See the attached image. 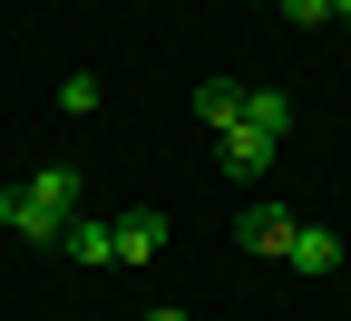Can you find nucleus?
<instances>
[{
	"label": "nucleus",
	"instance_id": "20e7f679",
	"mask_svg": "<svg viewBox=\"0 0 351 321\" xmlns=\"http://www.w3.org/2000/svg\"><path fill=\"white\" fill-rule=\"evenodd\" d=\"M156 253H166V214L156 205H127L117 214V263H156Z\"/></svg>",
	"mask_w": 351,
	"mask_h": 321
},
{
	"label": "nucleus",
	"instance_id": "f03ea898",
	"mask_svg": "<svg viewBox=\"0 0 351 321\" xmlns=\"http://www.w3.org/2000/svg\"><path fill=\"white\" fill-rule=\"evenodd\" d=\"M293 224H302L293 205L254 195V205H244V224H234V244H244V253H263V263H283V253H293Z\"/></svg>",
	"mask_w": 351,
	"mask_h": 321
},
{
	"label": "nucleus",
	"instance_id": "ddd939ff",
	"mask_svg": "<svg viewBox=\"0 0 351 321\" xmlns=\"http://www.w3.org/2000/svg\"><path fill=\"white\" fill-rule=\"evenodd\" d=\"M263 10H274V0H263Z\"/></svg>",
	"mask_w": 351,
	"mask_h": 321
},
{
	"label": "nucleus",
	"instance_id": "0eeeda50",
	"mask_svg": "<svg viewBox=\"0 0 351 321\" xmlns=\"http://www.w3.org/2000/svg\"><path fill=\"white\" fill-rule=\"evenodd\" d=\"M244 127L283 146V136H293V98H283V88H244Z\"/></svg>",
	"mask_w": 351,
	"mask_h": 321
},
{
	"label": "nucleus",
	"instance_id": "9d476101",
	"mask_svg": "<svg viewBox=\"0 0 351 321\" xmlns=\"http://www.w3.org/2000/svg\"><path fill=\"white\" fill-rule=\"evenodd\" d=\"M274 10H283V20H302V29H313V20H332V0H274Z\"/></svg>",
	"mask_w": 351,
	"mask_h": 321
},
{
	"label": "nucleus",
	"instance_id": "7ed1b4c3",
	"mask_svg": "<svg viewBox=\"0 0 351 321\" xmlns=\"http://www.w3.org/2000/svg\"><path fill=\"white\" fill-rule=\"evenodd\" d=\"M283 263L302 272V283H332V272H341V234H332V224H293V253Z\"/></svg>",
	"mask_w": 351,
	"mask_h": 321
},
{
	"label": "nucleus",
	"instance_id": "9b49d317",
	"mask_svg": "<svg viewBox=\"0 0 351 321\" xmlns=\"http://www.w3.org/2000/svg\"><path fill=\"white\" fill-rule=\"evenodd\" d=\"M332 20H341V29H351V0H332Z\"/></svg>",
	"mask_w": 351,
	"mask_h": 321
},
{
	"label": "nucleus",
	"instance_id": "f8f14e48",
	"mask_svg": "<svg viewBox=\"0 0 351 321\" xmlns=\"http://www.w3.org/2000/svg\"><path fill=\"white\" fill-rule=\"evenodd\" d=\"M147 321H186V311H176V302H166V311H147Z\"/></svg>",
	"mask_w": 351,
	"mask_h": 321
},
{
	"label": "nucleus",
	"instance_id": "39448f33",
	"mask_svg": "<svg viewBox=\"0 0 351 321\" xmlns=\"http://www.w3.org/2000/svg\"><path fill=\"white\" fill-rule=\"evenodd\" d=\"M215 156H225V175H244V185H254V175H263V166H274V136H254V127L234 117L225 136H215Z\"/></svg>",
	"mask_w": 351,
	"mask_h": 321
},
{
	"label": "nucleus",
	"instance_id": "1a4fd4ad",
	"mask_svg": "<svg viewBox=\"0 0 351 321\" xmlns=\"http://www.w3.org/2000/svg\"><path fill=\"white\" fill-rule=\"evenodd\" d=\"M59 117H98V78H88V68L59 78Z\"/></svg>",
	"mask_w": 351,
	"mask_h": 321
},
{
	"label": "nucleus",
	"instance_id": "6e6552de",
	"mask_svg": "<svg viewBox=\"0 0 351 321\" xmlns=\"http://www.w3.org/2000/svg\"><path fill=\"white\" fill-rule=\"evenodd\" d=\"M59 253H69V263H117V224H98V214H78L69 234H59Z\"/></svg>",
	"mask_w": 351,
	"mask_h": 321
},
{
	"label": "nucleus",
	"instance_id": "423d86ee",
	"mask_svg": "<svg viewBox=\"0 0 351 321\" xmlns=\"http://www.w3.org/2000/svg\"><path fill=\"white\" fill-rule=\"evenodd\" d=\"M234 117H244V78H205V88H195V127H205V136H225Z\"/></svg>",
	"mask_w": 351,
	"mask_h": 321
},
{
	"label": "nucleus",
	"instance_id": "f257e3e1",
	"mask_svg": "<svg viewBox=\"0 0 351 321\" xmlns=\"http://www.w3.org/2000/svg\"><path fill=\"white\" fill-rule=\"evenodd\" d=\"M0 224H10L20 244H49V253H59V234L78 224V166H39V175H20V185L0 195Z\"/></svg>",
	"mask_w": 351,
	"mask_h": 321
}]
</instances>
